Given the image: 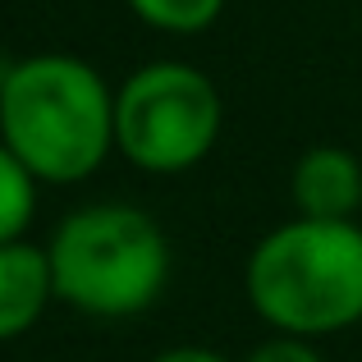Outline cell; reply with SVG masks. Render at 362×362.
<instances>
[{
    "label": "cell",
    "instance_id": "6da1fadb",
    "mask_svg": "<svg viewBox=\"0 0 362 362\" xmlns=\"http://www.w3.org/2000/svg\"><path fill=\"white\" fill-rule=\"evenodd\" d=\"M0 142L42 184H78L115 147V92L74 55H33L0 78Z\"/></svg>",
    "mask_w": 362,
    "mask_h": 362
},
{
    "label": "cell",
    "instance_id": "9c48e42d",
    "mask_svg": "<svg viewBox=\"0 0 362 362\" xmlns=\"http://www.w3.org/2000/svg\"><path fill=\"white\" fill-rule=\"evenodd\" d=\"M247 362H321V354L312 349V339L303 335H275L266 339V344H257Z\"/></svg>",
    "mask_w": 362,
    "mask_h": 362
},
{
    "label": "cell",
    "instance_id": "30bf717a",
    "mask_svg": "<svg viewBox=\"0 0 362 362\" xmlns=\"http://www.w3.org/2000/svg\"><path fill=\"white\" fill-rule=\"evenodd\" d=\"M151 362H230V358H225V354H216V349L184 344V349H165V354H156Z\"/></svg>",
    "mask_w": 362,
    "mask_h": 362
},
{
    "label": "cell",
    "instance_id": "7a4b0ae2",
    "mask_svg": "<svg viewBox=\"0 0 362 362\" xmlns=\"http://www.w3.org/2000/svg\"><path fill=\"white\" fill-rule=\"evenodd\" d=\"M252 312L280 335L321 339L362 321V225L298 221L271 230L243 266Z\"/></svg>",
    "mask_w": 362,
    "mask_h": 362
},
{
    "label": "cell",
    "instance_id": "5b68a950",
    "mask_svg": "<svg viewBox=\"0 0 362 362\" xmlns=\"http://www.w3.org/2000/svg\"><path fill=\"white\" fill-rule=\"evenodd\" d=\"M55 298L51 257L37 243H0V339H18L42 321Z\"/></svg>",
    "mask_w": 362,
    "mask_h": 362
},
{
    "label": "cell",
    "instance_id": "ba28073f",
    "mask_svg": "<svg viewBox=\"0 0 362 362\" xmlns=\"http://www.w3.org/2000/svg\"><path fill=\"white\" fill-rule=\"evenodd\" d=\"M129 9L160 33H202L221 18L225 0H129Z\"/></svg>",
    "mask_w": 362,
    "mask_h": 362
},
{
    "label": "cell",
    "instance_id": "8992f818",
    "mask_svg": "<svg viewBox=\"0 0 362 362\" xmlns=\"http://www.w3.org/2000/svg\"><path fill=\"white\" fill-rule=\"evenodd\" d=\"M293 202L312 221H354L362 206V165L344 147H312L293 165Z\"/></svg>",
    "mask_w": 362,
    "mask_h": 362
},
{
    "label": "cell",
    "instance_id": "277c9868",
    "mask_svg": "<svg viewBox=\"0 0 362 362\" xmlns=\"http://www.w3.org/2000/svg\"><path fill=\"white\" fill-rule=\"evenodd\" d=\"M221 124V92L193 64H142L115 92V147L147 175H179L206 160Z\"/></svg>",
    "mask_w": 362,
    "mask_h": 362
},
{
    "label": "cell",
    "instance_id": "3957f363",
    "mask_svg": "<svg viewBox=\"0 0 362 362\" xmlns=\"http://www.w3.org/2000/svg\"><path fill=\"white\" fill-rule=\"evenodd\" d=\"M55 298L88 317H138L170 280V243L147 211L97 202L64 216L46 243Z\"/></svg>",
    "mask_w": 362,
    "mask_h": 362
},
{
    "label": "cell",
    "instance_id": "52a82bcc",
    "mask_svg": "<svg viewBox=\"0 0 362 362\" xmlns=\"http://www.w3.org/2000/svg\"><path fill=\"white\" fill-rule=\"evenodd\" d=\"M37 184L42 179L9 151V142H0V243H14L28 234L37 211Z\"/></svg>",
    "mask_w": 362,
    "mask_h": 362
}]
</instances>
